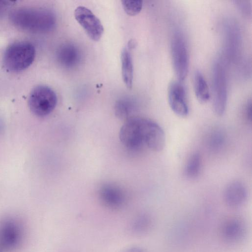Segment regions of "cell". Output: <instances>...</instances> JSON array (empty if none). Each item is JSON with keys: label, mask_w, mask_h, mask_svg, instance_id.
<instances>
[{"label": "cell", "mask_w": 252, "mask_h": 252, "mask_svg": "<svg viewBox=\"0 0 252 252\" xmlns=\"http://www.w3.org/2000/svg\"><path fill=\"white\" fill-rule=\"evenodd\" d=\"M122 143L134 152H159L164 147V131L155 121L140 116H132L125 121L119 134Z\"/></svg>", "instance_id": "1"}, {"label": "cell", "mask_w": 252, "mask_h": 252, "mask_svg": "<svg viewBox=\"0 0 252 252\" xmlns=\"http://www.w3.org/2000/svg\"><path fill=\"white\" fill-rule=\"evenodd\" d=\"M9 19L16 28L32 33L49 32L54 28L56 23L54 13L44 8H17L10 13Z\"/></svg>", "instance_id": "2"}, {"label": "cell", "mask_w": 252, "mask_h": 252, "mask_svg": "<svg viewBox=\"0 0 252 252\" xmlns=\"http://www.w3.org/2000/svg\"><path fill=\"white\" fill-rule=\"evenodd\" d=\"M35 57V49L31 42L17 41L9 45L3 57V64L8 71L17 72L29 67Z\"/></svg>", "instance_id": "3"}, {"label": "cell", "mask_w": 252, "mask_h": 252, "mask_svg": "<svg viewBox=\"0 0 252 252\" xmlns=\"http://www.w3.org/2000/svg\"><path fill=\"white\" fill-rule=\"evenodd\" d=\"M57 97L55 92L46 85H40L31 91L28 100L31 112L39 117H45L55 109Z\"/></svg>", "instance_id": "4"}, {"label": "cell", "mask_w": 252, "mask_h": 252, "mask_svg": "<svg viewBox=\"0 0 252 252\" xmlns=\"http://www.w3.org/2000/svg\"><path fill=\"white\" fill-rule=\"evenodd\" d=\"M213 108L218 116L223 114L227 103V86L225 70L221 63L214 65L212 75Z\"/></svg>", "instance_id": "5"}, {"label": "cell", "mask_w": 252, "mask_h": 252, "mask_svg": "<svg viewBox=\"0 0 252 252\" xmlns=\"http://www.w3.org/2000/svg\"><path fill=\"white\" fill-rule=\"evenodd\" d=\"M171 53L174 70L178 80L182 82L189 70V54L186 43L182 35L177 32L171 42Z\"/></svg>", "instance_id": "6"}, {"label": "cell", "mask_w": 252, "mask_h": 252, "mask_svg": "<svg viewBox=\"0 0 252 252\" xmlns=\"http://www.w3.org/2000/svg\"><path fill=\"white\" fill-rule=\"evenodd\" d=\"M74 17L88 36L93 40H99L103 33V27L99 19L88 8L79 6L74 11Z\"/></svg>", "instance_id": "7"}, {"label": "cell", "mask_w": 252, "mask_h": 252, "mask_svg": "<svg viewBox=\"0 0 252 252\" xmlns=\"http://www.w3.org/2000/svg\"><path fill=\"white\" fill-rule=\"evenodd\" d=\"M22 238V230L15 220L8 219L0 224V245L7 250L17 248Z\"/></svg>", "instance_id": "8"}, {"label": "cell", "mask_w": 252, "mask_h": 252, "mask_svg": "<svg viewBox=\"0 0 252 252\" xmlns=\"http://www.w3.org/2000/svg\"><path fill=\"white\" fill-rule=\"evenodd\" d=\"M179 81H173L168 89V101L171 110L177 115L185 117L188 115L189 107L184 86Z\"/></svg>", "instance_id": "9"}, {"label": "cell", "mask_w": 252, "mask_h": 252, "mask_svg": "<svg viewBox=\"0 0 252 252\" xmlns=\"http://www.w3.org/2000/svg\"><path fill=\"white\" fill-rule=\"evenodd\" d=\"M101 202L106 207L111 209H119L126 201L124 190L116 185L108 183L101 186L98 191Z\"/></svg>", "instance_id": "10"}, {"label": "cell", "mask_w": 252, "mask_h": 252, "mask_svg": "<svg viewBox=\"0 0 252 252\" xmlns=\"http://www.w3.org/2000/svg\"><path fill=\"white\" fill-rule=\"evenodd\" d=\"M248 197L247 189L243 183L233 181L228 184L223 192L225 204L232 208L238 207L244 204Z\"/></svg>", "instance_id": "11"}, {"label": "cell", "mask_w": 252, "mask_h": 252, "mask_svg": "<svg viewBox=\"0 0 252 252\" xmlns=\"http://www.w3.org/2000/svg\"><path fill=\"white\" fill-rule=\"evenodd\" d=\"M220 231L224 240L229 243H236L243 238L246 232V227L241 219L231 218L223 222Z\"/></svg>", "instance_id": "12"}, {"label": "cell", "mask_w": 252, "mask_h": 252, "mask_svg": "<svg viewBox=\"0 0 252 252\" xmlns=\"http://www.w3.org/2000/svg\"><path fill=\"white\" fill-rule=\"evenodd\" d=\"M57 59L62 66L70 68L76 66L80 63L81 54L76 45L72 43H65L58 48Z\"/></svg>", "instance_id": "13"}, {"label": "cell", "mask_w": 252, "mask_h": 252, "mask_svg": "<svg viewBox=\"0 0 252 252\" xmlns=\"http://www.w3.org/2000/svg\"><path fill=\"white\" fill-rule=\"evenodd\" d=\"M121 59L124 82L127 88H131L133 82V67L131 55L127 48L123 49Z\"/></svg>", "instance_id": "14"}, {"label": "cell", "mask_w": 252, "mask_h": 252, "mask_svg": "<svg viewBox=\"0 0 252 252\" xmlns=\"http://www.w3.org/2000/svg\"><path fill=\"white\" fill-rule=\"evenodd\" d=\"M153 224V219L151 217L146 214H140L132 220L129 229L130 232L140 235L148 232L151 228Z\"/></svg>", "instance_id": "15"}, {"label": "cell", "mask_w": 252, "mask_h": 252, "mask_svg": "<svg viewBox=\"0 0 252 252\" xmlns=\"http://www.w3.org/2000/svg\"><path fill=\"white\" fill-rule=\"evenodd\" d=\"M193 87L198 100L201 103L207 102L210 96L209 87L203 75L198 70L194 73Z\"/></svg>", "instance_id": "16"}, {"label": "cell", "mask_w": 252, "mask_h": 252, "mask_svg": "<svg viewBox=\"0 0 252 252\" xmlns=\"http://www.w3.org/2000/svg\"><path fill=\"white\" fill-rule=\"evenodd\" d=\"M136 108L135 102L129 98L119 100L116 104L115 113L117 117L125 121L132 117L131 114Z\"/></svg>", "instance_id": "17"}, {"label": "cell", "mask_w": 252, "mask_h": 252, "mask_svg": "<svg viewBox=\"0 0 252 252\" xmlns=\"http://www.w3.org/2000/svg\"><path fill=\"white\" fill-rule=\"evenodd\" d=\"M201 167V158L198 153L193 154L188 160L185 168V174L189 178H195L199 174Z\"/></svg>", "instance_id": "18"}, {"label": "cell", "mask_w": 252, "mask_h": 252, "mask_svg": "<svg viewBox=\"0 0 252 252\" xmlns=\"http://www.w3.org/2000/svg\"><path fill=\"white\" fill-rule=\"evenodd\" d=\"M121 2L126 13L130 16L137 15L142 8L143 2L141 0H123Z\"/></svg>", "instance_id": "19"}, {"label": "cell", "mask_w": 252, "mask_h": 252, "mask_svg": "<svg viewBox=\"0 0 252 252\" xmlns=\"http://www.w3.org/2000/svg\"><path fill=\"white\" fill-rule=\"evenodd\" d=\"M14 2L13 1L0 0V17L4 14Z\"/></svg>", "instance_id": "20"}, {"label": "cell", "mask_w": 252, "mask_h": 252, "mask_svg": "<svg viewBox=\"0 0 252 252\" xmlns=\"http://www.w3.org/2000/svg\"><path fill=\"white\" fill-rule=\"evenodd\" d=\"M121 252H146V251L141 247L134 246L124 250Z\"/></svg>", "instance_id": "21"}, {"label": "cell", "mask_w": 252, "mask_h": 252, "mask_svg": "<svg viewBox=\"0 0 252 252\" xmlns=\"http://www.w3.org/2000/svg\"><path fill=\"white\" fill-rule=\"evenodd\" d=\"M251 101H248L245 110V115L248 121H251L252 119V109H251Z\"/></svg>", "instance_id": "22"}, {"label": "cell", "mask_w": 252, "mask_h": 252, "mask_svg": "<svg viewBox=\"0 0 252 252\" xmlns=\"http://www.w3.org/2000/svg\"><path fill=\"white\" fill-rule=\"evenodd\" d=\"M0 252H1V251H0Z\"/></svg>", "instance_id": "23"}]
</instances>
